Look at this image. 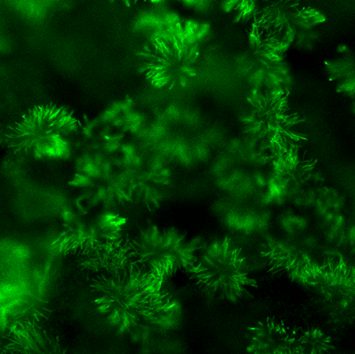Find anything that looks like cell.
Segmentation results:
<instances>
[{"mask_svg": "<svg viewBox=\"0 0 355 354\" xmlns=\"http://www.w3.org/2000/svg\"><path fill=\"white\" fill-rule=\"evenodd\" d=\"M82 124L73 110L49 103L35 105L7 127V147L15 155L34 159L61 157Z\"/></svg>", "mask_w": 355, "mask_h": 354, "instance_id": "5b68a950", "label": "cell"}, {"mask_svg": "<svg viewBox=\"0 0 355 354\" xmlns=\"http://www.w3.org/2000/svg\"><path fill=\"white\" fill-rule=\"evenodd\" d=\"M252 20L267 35L290 48L310 51L316 47L327 18L315 8L296 1H277L258 9Z\"/></svg>", "mask_w": 355, "mask_h": 354, "instance_id": "9c48e42d", "label": "cell"}, {"mask_svg": "<svg viewBox=\"0 0 355 354\" xmlns=\"http://www.w3.org/2000/svg\"><path fill=\"white\" fill-rule=\"evenodd\" d=\"M188 274L197 288L220 301H248L258 290L245 254L229 237L216 238L207 245Z\"/></svg>", "mask_w": 355, "mask_h": 354, "instance_id": "277c9868", "label": "cell"}, {"mask_svg": "<svg viewBox=\"0 0 355 354\" xmlns=\"http://www.w3.org/2000/svg\"><path fill=\"white\" fill-rule=\"evenodd\" d=\"M302 329L276 318L262 319L248 326L244 343L248 354H306Z\"/></svg>", "mask_w": 355, "mask_h": 354, "instance_id": "5bb4252c", "label": "cell"}, {"mask_svg": "<svg viewBox=\"0 0 355 354\" xmlns=\"http://www.w3.org/2000/svg\"><path fill=\"white\" fill-rule=\"evenodd\" d=\"M288 96L252 91L247 98L241 117L242 132L265 162L309 141L306 119L292 107Z\"/></svg>", "mask_w": 355, "mask_h": 354, "instance_id": "3957f363", "label": "cell"}, {"mask_svg": "<svg viewBox=\"0 0 355 354\" xmlns=\"http://www.w3.org/2000/svg\"><path fill=\"white\" fill-rule=\"evenodd\" d=\"M354 318H355V306L354 307Z\"/></svg>", "mask_w": 355, "mask_h": 354, "instance_id": "44dd1931", "label": "cell"}, {"mask_svg": "<svg viewBox=\"0 0 355 354\" xmlns=\"http://www.w3.org/2000/svg\"><path fill=\"white\" fill-rule=\"evenodd\" d=\"M327 80L347 99L355 113V47L340 45L324 62Z\"/></svg>", "mask_w": 355, "mask_h": 354, "instance_id": "ac0fdd59", "label": "cell"}, {"mask_svg": "<svg viewBox=\"0 0 355 354\" xmlns=\"http://www.w3.org/2000/svg\"><path fill=\"white\" fill-rule=\"evenodd\" d=\"M46 272L35 270L17 286L9 289L3 301V315L13 325L41 326L52 314L47 295Z\"/></svg>", "mask_w": 355, "mask_h": 354, "instance_id": "4fadbf2b", "label": "cell"}, {"mask_svg": "<svg viewBox=\"0 0 355 354\" xmlns=\"http://www.w3.org/2000/svg\"><path fill=\"white\" fill-rule=\"evenodd\" d=\"M187 30L150 41L137 53L139 73L159 89L186 87L197 76L200 57V35Z\"/></svg>", "mask_w": 355, "mask_h": 354, "instance_id": "52a82bcc", "label": "cell"}, {"mask_svg": "<svg viewBox=\"0 0 355 354\" xmlns=\"http://www.w3.org/2000/svg\"><path fill=\"white\" fill-rule=\"evenodd\" d=\"M76 204L87 211H110L135 204L129 188L127 168L101 161L87 163L73 175Z\"/></svg>", "mask_w": 355, "mask_h": 354, "instance_id": "8fae6325", "label": "cell"}, {"mask_svg": "<svg viewBox=\"0 0 355 354\" xmlns=\"http://www.w3.org/2000/svg\"><path fill=\"white\" fill-rule=\"evenodd\" d=\"M162 280L131 263L112 272L92 276V303L118 335L132 334L175 310L176 303Z\"/></svg>", "mask_w": 355, "mask_h": 354, "instance_id": "6da1fadb", "label": "cell"}, {"mask_svg": "<svg viewBox=\"0 0 355 354\" xmlns=\"http://www.w3.org/2000/svg\"><path fill=\"white\" fill-rule=\"evenodd\" d=\"M322 277L355 288V224L349 225L334 256L327 262Z\"/></svg>", "mask_w": 355, "mask_h": 354, "instance_id": "d6986e66", "label": "cell"}, {"mask_svg": "<svg viewBox=\"0 0 355 354\" xmlns=\"http://www.w3.org/2000/svg\"><path fill=\"white\" fill-rule=\"evenodd\" d=\"M133 263L164 281L188 273L199 259L200 236L175 227L148 223L129 239Z\"/></svg>", "mask_w": 355, "mask_h": 354, "instance_id": "8992f818", "label": "cell"}, {"mask_svg": "<svg viewBox=\"0 0 355 354\" xmlns=\"http://www.w3.org/2000/svg\"><path fill=\"white\" fill-rule=\"evenodd\" d=\"M268 197L279 206L299 204L310 195L318 159L303 147L272 156Z\"/></svg>", "mask_w": 355, "mask_h": 354, "instance_id": "7c38bea8", "label": "cell"}, {"mask_svg": "<svg viewBox=\"0 0 355 354\" xmlns=\"http://www.w3.org/2000/svg\"><path fill=\"white\" fill-rule=\"evenodd\" d=\"M127 219L110 211H87L73 204L64 209L52 247L63 256H80L121 238Z\"/></svg>", "mask_w": 355, "mask_h": 354, "instance_id": "30bf717a", "label": "cell"}, {"mask_svg": "<svg viewBox=\"0 0 355 354\" xmlns=\"http://www.w3.org/2000/svg\"><path fill=\"white\" fill-rule=\"evenodd\" d=\"M6 348L8 354H78L57 335L35 325L11 326Z\"/></svg>", "mask_w": 355, "mask_h": 354, "instance_id": "2e32d148", "label": "cell"}, {"mask_svg": "<svg viewBox=\"0 0 355 354\" xmlns=\"http://www.w3.org/2000/svg\"><path fill=\"white\" fill-rule=\"evenodd\" d=\"M338 247L308 211L281 218L263 237L260 254L271 275L315 286Z\"/></svg>", "mask_w": 355, "mask_h": 354, "instance_id": "7a4b0ae2", "label": "cell"}, {"mask_svg": "<svg viewBox=\"0 0 355 354\" xmlns=\"http://www.w3.org/2000/svg\"><path fill=\"white\" fill-rule=\"evenodd\" d=\"M302 339L306 354H331L335 349L333 339L320 328H302Z\"/></svg>", "mask_w": 355, "mask_h": 354, "instance_id": "ffe728a7", "label": "cell"}, {"mask_svg": "<svg viewBox=\"0 0 355 354\" xmlns=\"http://www.w3.org/2000/svg\"><path fill=\"white\" fill-rule=\"evenodd\" d=\"M78 265L85 272L96 275L112 272L133 263L129 239H112L80 256Z\"/></svg>", "mask_w": 355, "mask_h": 354, "instance_id": "e0dca14e", "label": "cell"}, {"mask_svg": "<svg viewBox=\"0 0 355 354\" xmlns=\"http://www.w3.org/2000/svg\"><path fill=\"white\" fill-rule=\"evenodd\" d=\"M287 51L252 21L246 47L237 59L238 71L252 93L289 94L293 75L286 60Z\"/></svg>", "mask_w": 355, "mask_h": 354, "instance_id": "ba28073f", "label": "cell"}, {"mask_svg": "<svg viewBox=\"0 0 355 354\" xmlns=\"http://www.w3.org/2000/svg\"><path fill=\"white\" fill-rule=\"evenodd\" d=\"M129 188L135 204L155 213L167 199L169 173L152 159H137L127 168Z\"/></svg>", "mask_w": 355, "mask_h": 354, "instance_id": "9a60e30c", "label": "cell"}]
</instances>
